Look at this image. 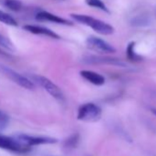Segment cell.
Instances as JSON below:
<instances>
[{
    "label": "cell",
    "instance_id": "cell-1",
    "mask_svg": "<svg viewBox=\"0 0 156 156\" xmlns=\"http://www.w3.org/2000/svg\"><path fill=\"white\" fill-rule=\"evenodd\" d=\"M71 18L80 24H83L85 26L90 27L93 29L96 32L101 35H111L115 32V29L110 24L102 21L100 20L95 19L88 15L84 14H71Z\"/></svg>",
    "mask_w": 156,
    "mask_h": 156
},
{
    "label": "cell",
    "instance_id": "cell-2",
    "mask_svg": "<svg viewBox=\"0 0 156 156\" xmlns=\"http://www.w3.org/2000/svg\"><path fill=\"white\" fill-rule=\"evenodd\" d=\"M101 108L92 102L81 105L77 111V119L85 122H97L101 119Z\"/></svg>",
    "mask_w": 156,
    "mask_h": 156
},
{
    "label": "cell",
    "instance_id": "cell-3",
    "mask_svg": "<svg viewBox=\"0 0 156 156\" xmlns=\"http://www.w3.org/2000/svg\"><path fill=\"white\" fill-rule=\"evenodd\" d=\"M0 71H1L9 78V79H10L12 82L19 85L20 87H21L25 89H28V90H34L35 89V84L31 80H30L29 78H27L26 76L19 73L15 70H13L8 66L0 65Z\"/></svg>",
    "mask_w": 156,
    "mask_h": 156
},
{
    "label": "cell",
    "instance_id": "cell-4",
    "mask_svg": "<svg viewBox=\"0 0 156 156\" xmlns=\"http://www.w3.org/2000/svg\"><path fill=\"white\" fill-rule=\"evenodd\" d=\"M32 77L34 81L38 85H40L42 88H44V90L48 92L53 98H55L60 102L64 101V95L62 91L52 81H51L47 77H44L42 75H33Z\"/></svg>",
    "mask_w": 156,
    "mask_h": 156
},
{
    "label": "cell",
    "instance_id": "cell-5",
    "mask_svg": "<svg viewBox=\"0 0 156 156\" xmlns=\"http://www.w3.org/2000/svg\"><path fill=\"white\" fill-rule=\"evenodd\" d=\"M86 44L87 48L99 53H115L117 51L116 48L110 43L101 38L95 36L88 37L86 40Z\"/></svg>",
    "mask_w": 156,
    "mask_h": 156
},
{
    "label": "cell",
    "instance_id": "cell-6",
    "mask_svg": "<svg viewBox=\"0 0 156 156\" xmlns=\"http://www.w3.org/2000/svg\"><path fill=\"white\" fill-rule=\"evenodd\" d=\"M0 148L20 153L28 152L31 149L30 146L21 142L18 139H13L3 135H0Z\"/></svg>",
    "mask_w": 156,
    "mask_h": 156
},
{
    "label": "cell",
    "instance_id": "cell-7",
    "mask_svg": "<svg viewBox=\"0 0 156 156\" xmlns=\"http://www.w3.org/2000/svg\"><path fill=\"white\" fill-rule=\"evenodd\" d=\"M17 139L30 147L35 146V145H41V144H53L58 141L56 139L51 138V137L31 136V135H26V134L20 135V136H18Z\"/></svg>",
    "mask_w": 156,
    "mask_h": 156
},
{
    "label": "cell",
    "instance_id": "cell-8",
    "mask_svg": "<svg viewBox=\"0 0 156 156\" xmlns=\"http://www.w3.org/2000/svg\"><path fill=\"white\" fill-rule=\"evenodd\" d=\"M85 62L90 64H110L119 67H127V64L121 60L111 57H102V56H88L85 58Z\"/></svg>",
    "mask_w": 156,
    "mask_h": 156
},
{
    "label": "cell",
    "instance_id": "cell-9",
    "mask_svg": "<svg viewBox=\"0 0 156 156\" xmlns=\"http://www.w3.org/2000/svg\"><path fill=\"white\" fill-rule=\"evenodd\" d=\"M35 18L39 21H49V22H52V23H56V24H60V25H65V26H73V23L72 21H69L63 18H61L57 15H54L51 12L44 11V10L38 12L36 14Z\"/></svg>",
    "mask_w": 156,
    "mask_h": 156
},
{
    "label": "cell",
    "instance_id": "cell-10",
    "mask_svg": "<svg viewBox=\"0 0 156 156\" xmlns=\"http://www.w3.org/2000/svg\"><path fill=\"white\" fill-rule=\"evenodd\" d=\"M23 29L32 34H36V35H42V36H46L51 39H55V40H60L61 37L55 33L54 31L51 30L50 29H47L45 27H41V26H37V25H25L23 27Z\"/></svg>",
    "mask_w": 156,
    "mask_h": 156
},
{
    "label": "cell",
    "instance_id": "cell-11",
    "mask_svg": "<svg viewBox=\"0 0 156 156\" xmlns=\"http://www.w3.org/2000/svg\"><path fill=\"white\" fill-rule=\"evenodd\" d=\"M80 75L84 78L85 80H87V82L95 85V86H103L106 83V79L105 77L98 73H96L94 71H90V70H82L80 72Z\"/></svg>",
    "mask_w": 156,
    "mask_h": 156
},
{
    "label": "cell",
    "instance_id": "cell-12",
    "mask_svg": "<svg viewBox=\"0 0 156 156\" xmlns=\"http://www.w3.org/2000/svg\"><path fill=\"white\" fill-rule=\"evenodd\" d=\"M126 54H127L128 60H129L130 62H139L143 60V58L139 53L136 52L134 41H131L128 44L127 49H126Z\"/></svg>",
    "mask_w": 156,
    "mask_h": 156
},
{
    "label": "cell",
    "instance_id": "cell-13",
    "mask_svg": "<svg viewBox=\"0 0 156 156\" xmlns=\"http://www.w3.org/2000/svg\"><path fill=\"white\" fill-rule=\"evenodd\" d=\"M0 6L16 12L22 9V3L20 0H0Z\"/></svg>",
    "mask_w": 156,
    "mask_h": 156
},
{
    "label": "cell",
    "instance_id": "cell-14",
    "mask_svg": "<svg viewBox=\"0 0 156 156\" xmlns=\"http://www.w3.org/2000/svg\"><path fill=\"white\" fill-rule=\"evenodd\" d=\"M151 23V19L145 15H139L131 19L130 25L134 27H145Z\"/></svg>",
    "mask_w": 156,
    "mask_h": 156
},
{
    "label": "cell",
    "instance_id": "cell-15",
    "mask_svg": "<svg viewBox=\"0 0 156 156\" xmlns=\"http://www.w3.org/2000/svg\"><path fill=\"white\" fill-rule=\"evenodd\" d=\"M86 4L89 7L98 9L106 13H110L108 8L107 7V5L102 1V0H86Z\"/></svg>",
    "mask_w": 156,
    "mask_h": 156
},
{
    "label": "cell",
    "instance_id": "cell-16",
    "mask_svg": "<svg viewBox=\"0 0 156 156\" xmlns=\"http://www.w3.org/2000/svg\"><path fill=\"white\" fill-rule=\"evenodd\" d=\"M0 21L4 24H7V25H9V26H18V22L17 20L12 17L10 16L9 14L0 10Z\"/></svg>",
    "mask_w": 156,
    "mask_h": 156
},
{
    "label": "cell",
    "instance_id": "cell-17",
    "mask_svg": "<svg viewBox=\"0 0 156 156\" xmlns=\"http://www.w3.org/2000/svg\"><path fill=\"white\" fill-rule=\"evenodd\" d=\"M78 141H79V134L74 133L71 135L64 142V147L66 149H73L77 146Z\"/></svg>",
    "mask_w": 156,
    "mask_h": 156
},
{
    "label": "cell",
    "instance_id": "cell-18",
    "mask_svg": "<svg viewBox=\"0 0 156 156\" xmlns=\"http://www.w3.org/2000/svg\"><path fill=\"white\" fill-rule=\"evenodd\" d=\"M0 46L9 50V51H13L14 50V45L11 42V41L8 37L4 36L1 33H0Z\"/></svg>",
    "mask_w": 156,
    "mask_h": 156
},
{
    "label": "cell",
    "instance_id": "cell-19",
    "mask_svg": "<svg viewBox=\"0 0 156 156\" xmlns=\"http://www.w3.org/2000/svg\"><path fill=\"white\" fill-rule=\"evenodd\" d=\"M9 123V117L7 113L0 110V129H4Z\"/></svg>",
    "mask_w": 156,
    "mask_h": 156
},
{
    "label": "cell",
    "instance_id": "cell-20",
    "mask_svg": "<svg viewBox=\"0 0 156 156\" xmlns=\"http://www.w3.org/2000/svg\"><path fill=\"white\" fill-rule=\"evenodd\" d=\"M151 111L152 112V114H153L154 116H156V108H151Z\"/></svg>",
    "mask_w": 156,
    "mask_h": 156
},
{
    "label": "cell",
    "instance_id": "cell-21",
    "mask_svg": "<svg viewBox=\"0 0 156 156\" xmlns=\"http://www.w3.org/2000/svg\"><path fill=\"white\" fill-rule=\"evenodd\" d=\"M0 55H5V56H9V55H8V53L4 52V51H2L1 49H0Z\"/></svg>",
    "mask_w": 156,
    "mask_h": 156
}]
</instances>
